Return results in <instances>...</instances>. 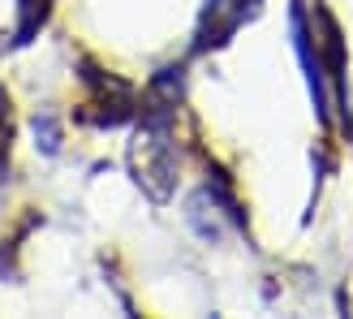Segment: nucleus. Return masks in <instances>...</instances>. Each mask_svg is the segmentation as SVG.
<instances>
[{"label": "nucleus", "mask_w": 353, "mask_h": 319, "mask_svg": "<svg viewBox=\"0 0 353 319\" xmlns=\"http://www.w3.org/2000/svg\"><path fill=\"white\" fill-rule=\"evenodd\" d=\"M289 22H293V44H297V57H302V69H306V78H310V95H314V117H319L323 126H327V113H332V104H327L323 61H319V52L310 48V39H314V35L306 30V9H302V5H293Z\"/></svg>", "instance_id": "obj_1"}, {"label": "nucleus", "mask_w": 353, "mask_h": 319, "mask_svg": "<svg viewBox=\"0 0 353 319\" xmlns=\"http://www.w3.org/2000/svg\"><path fill=\"white\" fill-rule=\"evenodd\" d=\"M319 22H323V52H327V74L336 82V108H341V126L349 130V86H345V39H341V26L336 17L319 9Z\"/></svg>", "instance_id": "obj_2"}, {"label": "nucleus", "mask_w": 353, "mask_h": 319, "mask_svg": "<svg viewBox=\"0 0 353 319\" xmlns=\"http://www.w3.org/2000/svg\"><path fill=\"white\" fill-rule=\"evenodd\" d=\"M52 13V0H22V9H17V30H13V44L26 48L34 35H39V26L48 22Z\"/></svg>", "instance_id": "obj_3"}]
</instances>
